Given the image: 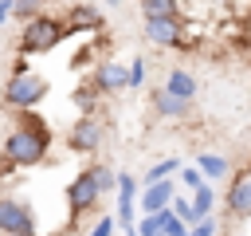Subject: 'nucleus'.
Wrapping results in <instances>:
<instances>
[{
    "instance_id": "obj_1",
    "label": "nucleus",
    "mask_w": 251,
    "mask_h": 236,
    "mask_svg": "<svg viewBox=\"0 0 251 236\" xmlns=\"http://www.w3.org/2000/svg\"><path fill=\"white\" fill-rule=\"evenodd\" d=\"M51 142H55L51 126H47L35 110H24V114H16V126H12V130L4 134V142H0V157H4L12 169H35V165L47 161Z\"/></svg>"
},
{
    "instance_id": "obj_2",
    "label": "nucleus",
    "mask_w": 251,
    "mask_h": 236,
    "mask_svg": "<svg viewBox=\"0 0 251 236\" xmlns=\"http://www.w3.org/2000/svg\"><path fill=\"white\" fill-rule=\"evenodd\" d=\"M4 110L12 114H24V110H35L43 98H47V79L39 71H31V63L20 55L8 71V83H4Z\"/></svg>"
},
{
    "instance_id": "obj_3",
    "label": "nucleus",
    "mask_w": 251,
    "mask_h": 236,
    "mask_svg": "<svg viewBox=\"0 0 251 236\" xmlns=\"http://www.w3.org/2000/svg\"><path fill=\"white\" fill-rule=\"evenodd\" d=\"M67 35H71V31H67V24H63L59 16L43 12V16H35V20H27V24L20 28V55H24V59H31V55L55 51Z\"/></svg>"
},
{
    "instance_id": "obj_4",
    "label": "nucleus",
    "mask_w": 251,
    "mask_h": 236,
    "mask_svg": "<svg viewBox=\"0 0 251 236\" xmlns=\"http://www.w3.org/2000/svg\"><path fill=\"white\" fill-rule=\"evenodd\" d=\"M63 201H67V216H71L67 232H71V228H75V224H78L86 212H94V208H98V201H102V189H98V181H94V169H90V165L67 181V189H63Z\"/></svg>"
},
{
    "instance_id": "obj_5",
    "label": "nucleus",
    "mask_w": 251,
    "mask_h": 236,
    "mask_svg": "<svg viewBox=\"0 0 251 236\" xmlns=\"http://www.w3.org/2000/svg\"><path fill=\"white\" fill-rule=\"evenodd\" d=\"M0 236H39L35 208L20 193H0Z\"/></svg>"
},
{
    "instance_id": "obj_6",
    "label": "nucleus",
    "mask_w": 251,
    "mask_h": 236,
    "mask_svg": "<svg viewBox=\"0 0 251 236\" xmlns=\"http://www.w3.org/2000/svg\"><path fill=\"white\" fill-rule=\"evenodd\" d=\"M102 146H106V122L98 114H78L67 130V149L78 157H94Z\"/></svg>"
},
{
    "instance_id": "obj_7",
    "label": "nucleus",
    "mask_w": 251,
    "mask_h": 236,
    "mask_svg": "<svg viewBox=\"0 0 251 236\" xmlns=\"http://www.w3.org/2000/svg\"><path fill=\"white\" fill-rule=\"evenodd\" d=\"M224 212L231 220H251V165L235 169L224 189Z\"/></svg>"
},
{
    "instance_id": "obj_8",
    "label": "nucleus",
    "mask_w": 251,
    "mask_h": 236,
    "mask_svg": "<svg viewBox=\"0 0 251 236\" xmlns=\"http://www.w3.org/2000/svg\"><path fill=\"white\" fill-rule=\"evenodd\" d=\"M90 83L98 94H122V90H129V67L118 59H98L90 67Z\"/></svg>"
},
{
    "instance_id": "obj_9",
    "label": "nucleus",
    "mask_w": 251,
    "mask_h": 236,
    "mask_svg": "<svg viewBox=\"0 0 251 236\" xmlns=\"http://www.w3.org/2000/svg\"><path fill=\"white\" fill-rule=\"evenodd\" d=\"M145 39H149L153 47H188V35H184V16L145 20Z\"/></svg>"
},
{
    "instance_id": "obj_10",
    "label": "nucleus",
    "mask_w": 251,
    "mask_h": 236,
    "mask_svg": "<svg viewBox=\"0 0 251 236\" xmlns=\"http://www.w3.org/2000/svg\"><path fill=\"white\" fill-rule=\"evenodd\" d=\"M63 24H67L71 35H94V31H102L106 20H102V12L94 4H71L67 16H63Z\"/></svg>"
},
{
    "instance_id": "obj_11",
    "label": "nucleus",
    "mask_w": 251,
    "mask_h": 236,
    "mask_svg": "<svg viewBox=\"0 0 251 236\" xmlns=\"http://www.w3.org/2000/svg\"><path fill=\"white\" fill-rule=\"evenodd\" d=\"M149 102H153L157 118H165V122H184V118H192V102H188V98H176V94H169L165 87H157Z\"/></svg>"
},
{
    "instance_id": "obj_12",
    "label": "nucleus",
    "mask_w": 251,
    "mask_h": 236,
    "mask_svg": "<svg viewBox=\"0 0 251 236\" xmlns=\"http://www.w3.org/2000/svg\"><path fill=\"white\" fill-rule=\"evenodd\" d=\"M196 169L204 173V181H208V185H224V181H231V157H227V153L204 149V153L196 157Z\"/></svg>"
},
{
    "instance_id": "obj_13",
    "label": "nucleus",
    "mask_w": 251,
    "mask_h": 236,
    "mask_svg": "<svg viewBox=\"0 0 251 236\" xmlns=\"http://www.w3.org/2000/svg\"><path fill=\"white\" fill-rule=\"evenodd\" d=\"M173 197H176V185H173V181H157V185H145V189H141L137 208H141V212H161V208L173 205Z\"/></svg>"
},
{
    "instance_id": "obj_14",
    "label": "nucleus",
    "mask_w": 251,
    "mask_h": 236,
    "mask_svg": "<svg viewBox=\"0 0 251 236\" xmlns=\"http://www.w3.org/2000/svg\"><path fill=\"white\" fill-rule=\"evenodd\" d=\"M165 90L169 94H176V98H196V75L188 71V67H169V75H165Z\"/></svg>"
},
{
    "instance_id": "obj_15",
    "label": "nucleus",
    "mask_w": 251,
    "mask_h": 236,
    "mask_svg": "<svg viewBox=\"0 0 251 236\" xmlns=\"http://www.w3.org/2000/svg\"><path fill=\"white\" fill-rule=\"evenodd\" d=\"M184 169V161L180 157H161V161H153L149 169H145V177H141V185H157V181H173L176 173Z\"/></svg>"
},
{
    "instance_id": "obj_16",
    "label": "nucleus",
    "mask_w": 251,
    "mask_h": 236,
    "mask_svg": "<svg viewBox=\"0 0 251 236\" xmlns=\"http://www.w3.org/2000/svg\"><path fill=\"white\" fill-rule=\"evenodd\" d=\"M141 16L145 20H161V16H184L180 12V0H137Z\"/></svg>"
},
{
    "instance_id": "obj_17",
    "label": "nucleus",
    "mask_w": 251,
    "mask_h": 236,
    "mask_svg": "<svg viewBox=\"0 0 251 236\" xmlns=\"http://www.w3.org/2000/svg\"><path fill=\"white\" fill-rule=\"evenodd\" d=\"M192 197V208H196V216L204 220V216H216V185H200L196 193H188Z\"/></svg>"
},
{
    "instance_id": "obj_18",
    "label": "nucleus",
    "mask_w": 251,
    "mask_h": 236,
    "mask_svg": "<svg viewBox=\"0 0 251 236\" xmlns=\"http://www.w3.org/2000/svg\"><path fill=\"white\" fill-rule=\"evenodd\" d=\"M90 169H94V181H98V189H102V197H110V193H118V169H114V165H106V161H94Z\"/></svg>"
},
{
    "instance_id": "obj_19",
    "label": "nucleus",
    "mask_w": 251,
    "mask_h": 236,
    "mask_svg": "<svg viewBox=\"0 0 251 236\" xmlns=\"http://www.w3.org/2000/svg\"><path fill=\"white\" fill-rule=\"evenodd\" d=\"M98 98H102V94L94 90V83H90V79H86V83L75 90V106H78L82 114H98Z\"/></svg>"
},
{
    "instance_id": "obj_20",
    "label": "nucleus",
    "mask_w": 251,
    "mask_h": 236,
    "mask_svg": "<svg viewBox=\"0 0 251 236\" xmlns=\"http://www.w3.org/2000/svg\"><path fill=\"white\" fill-rule=\"evenodd\" d=\"M137 236H165V220H161V212H141V220H137Z\"/></svg>"
},
{
    "instance_id": "obj_21",
    "label": "nucleus",
    "mask_w": 251,
    "mask_h": 236,
    "mask_svg": "<svg viewBox=\"0 0 251 236\" xmlns=\"http://www.w3.org/2000/svg\"><path fill=\"white\" fill-rule=\"evenodd\" d=\"M176 177H180V185H184V189H188V193H196V189H200V185H208V181H204V173H200V169H196V165H184V169H180V173H176Z\"/></svg>"
},
{
    "instance_id": "obj_22",
    "label": "nucleus",
    "mask_w": 251,
    "mask_h": 236,
    "mask_svg": "<svg viewBox=\"0 0 251 236\" xmlns=\"http://www.w3.org/2000/svg\"><path fill=\"white\" fill-rule=\"evenodd\" d=\"M35 16H43V0H16V20H35Z\"/></svg>"
},
{
    "instance_id": "obj_23",
    "label": "nucleus",
    "mask_w": 251,
    "mask_h": 236,
    "mask_svg": "<svg viewBox=\"0 0 251 236\" xmlns=\"http://www.w3.org/2000/svg\"><path fill=\"white\" fill-rule=\"evenodd\" d=\"M145 87V59H129V90H141Z\"/></svg>"
},
{
    "instance_id": "obj_24",
    "label": "nucleus",
    "mask_w": 251,
    "mask_h": 236,
    "mask_svg": "<svg viewBox=\"0 0 251 236\" xmlns=\"http://www.w3.org/2000/svg\"><path fill=\"white\" fill-rule=\"evenodd\" d=\"M188 236H220V216H204L200 224L188 228Z\"/></svg>"
},
{
    "instance_id": "obj_25",
    "label": "nucleus",
    "mask_w": 251,
    "mask_h": 236,
    "mask_svg": "<svg viewBox=\"0 0 251 236\" xmlns=\"http://www.w3.org/2000/svg\"><path fill=\"white\" fill-rule=\"evenodd\" d=\"M114 232H118V220H114V216H98L86 236H114Z\"/></svg>"
},
{
    "instance_id": "obj_26",
    "label": "nucleus",
    "mask_w": 251,
    "mask_h": 236,
    "mask_svg": "<svg viewBox=\"0 0 251 236\" xmlns=\"http://www.w3.org/2000/svg\"><path fill=\"white\" fill-rule=\"evenodd\" d=\"M12 16H16V0H0V28H4Z\"/></svg>"
},
{
    "instance_id": "obj_27",
    "label": "nucleus",
    "mask_w": 251,
    "mask_h": 236,
    "mask_svg": "<svg viewBox=\"0 0 251 236\" xmlns=\"http://www.w3.org/2000/svg\"><path fill=\"white\" fill-rule=\"evenodd\" d=\"M39 236H71L67 228H59V232H39Z\"/></svg>"
},
{
    "instance_id": "obj_28",
    "label": "nucleus",
    "mask_w": 251,
    "mask_h": 236,
    "mask_svg": "<svg viewBox=\"0 0 251 236\" xmlns=\"http://www.w3.org/2000/svg\"><path fill=\"white\" fill-rule=\"evenodd\" d=\"M106 4H110V8H114V4H122V0H106Z\"/></svg>"
},
{
    "instance_id": "obj_29",
    "label": "nucleus",
    "mask_w": 251,
    "mask_h": 236,
    "mask_svg": "<svg viewBox=\"0 0 251 236\" xmlns=\"http://www.w3.org/2000/svg\"><path fill=\"white\" fill-rule=\"evenodd\" d=\"M126 236H137V232H126Z\"/></svg>"
}]
</instances>
